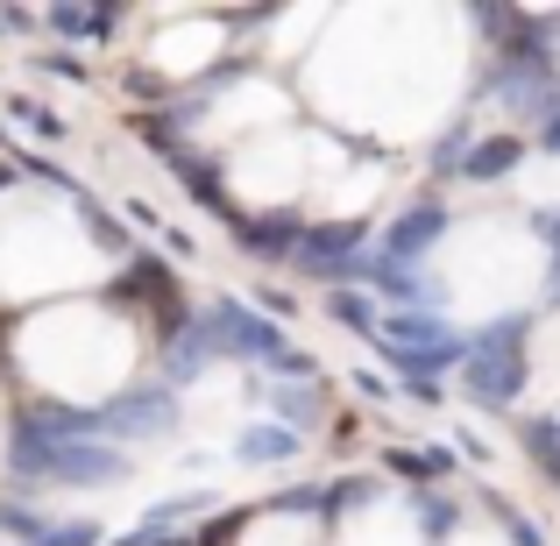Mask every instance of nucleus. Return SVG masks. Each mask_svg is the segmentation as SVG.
I'll use <instances>...</instances> for the list:
<instances>
[{
  "label": "nucleus",
  "instance_id": "nucleus-8",
  "mask_svg": "<svg viewBox=\"0 0 560 546\" xmlns=\"http://www.w3.org/2000/svg\"><path fill=\"white\" fill-rule=\"evenodd\" d=\"M228 234H234V248H242V256L284 263V270H291L299 234H305V213H242V206H234V213H228Z\"/></svg>",
  "mask_w": 560,
  "mask_h": 546
},
{
  "label": "nucleus",
  "instance_id": "nucleus-31",
  "mask_svg": "<svg viewBox=\"0 0 560 546\" xmlns=\"http://www.w3.org/2000/svg\"><path fill=\"white\" fill-rule=\"evenodd\" d=\"M405 397H411V405H419V411H447V383H405Z\"/></svg>",
  "mask_w": 560,
  "mask_h": 546
},
{
  "label": "nucleus",
  "instance_id": "nucleus-11",
  "mask_svg": "<svg viewBox=\"0 0 560 546\" xmlns=\"http://www.w3.org/2000/svg\"><path fill=\"white\" fill-rule=\"evenodd\" d=\"M305 454V433H291V426L277 419H248L242 433H234V462L242 468H291Z\"/></svg>",
  "mask_w": 560,
  "mask_h": 546
},
{
  "label": "nucleus",
  "instance_id": "nucleus-28",
  "mask_svg": "<svg viewBox=\"0 0 560 546\" xmlns=\"http://www.w3.org/2000/svg\"><path fill=\"white\" fill-rule=\"evenodd\" d=\"M248 305H256L270 327H291V320H299V299H291L284 284H256V299H248Z\"/></svg>",
  "mask_w": 560,
  "mask_h": 546
},
{
  "label": "nucleus",
  "instance_id": "nucleus-4",
  "mask_svg": "<svg viewBox=\"0 0 560 546\" xmlns=\"http://www.w3.org/2000/svg\"><path fill=\"white\" fill-rule=\"evenodd\" d=\"M185 419V391H171L164 376L156 383H136V391L107 397V405H93V433L114 440V448H142V440H171Z\"/></svg>",
  "mask_w": 560,
  "mask_h": 546
},
{
  "label": "nucleus",
  "instance_id": "nucleus-6",
  "mask_svg": "<svg viewBox=\"0 0 560 546\" xmlns=\"http://www.w3.org/2000/svg\"><path fill=\"white\" fill-rule=\"evenodd\" d=\"M447 234H454L447 199H411L397 220H383V242H376V248H383L390 263H411V270H419V263L433 256V248L447 242Z\"/></svg>",
  "mask_w": 560,
  "mask_h": 546
},
{
  "label": "nucleus",
  "instance_id": "nucleus-12",
  "mask_svg": "<svg viewBox=\"0 0 560 546\" xmlns=\"http://www.w3.org/2000/svg\"><path fill=\"white\" fill-rule=\"evenodd\" d=\"M525 150H533V136H518V128H504V136H476L462 156V178L468 185H504L511 171L525 164Z\"/></svg>",
  "mask_w": 560,
  "mask_h": 546
},
{
  "label": "nucleus",
  "instance_id": "nucleus-10",
  "mask_svg": "<svg viewBox=\"0 0 560 546\" xmlns=\"http://www.w3.org/2000/svg\"><path fill=\"white\" fill-rule=\"evenodd\" d=\"M454 468H462V454L440 448V440H411V448H383V476L411 483V490H447Z\"/></svg>",
  "mask_w": 560,
  "mask_h": 546
},
{
  "label": "nucleus",
  "instance_id": "nucleus-34",
  "mask_svg": "<svg viewBox=\"0 0 560 546\" xmlns=\"http://www.w3.org/2000/svg\"><path fill=\"white\" fill-rule=\"evenodd\" d=\"M553 419H560V405H553Z\"/></svg>",
  "mask_w": 560,
  "mask_h": 546
},
{
  "label": "nucleus",
  "instance_id": "nucleus-24",
  "mask_svg": "<svg viewBox=\"0 0 560 546\" xmlns=\"http://www.w3.org/2000/svg\"><path fill=\"white\" fill-rule=\"evenodd\" d=\"M8 114H14V121H22L36 142H65V114H50L43 100H8Z\"/></svg>",
  "mask_w": 560,
  "mask_h": 546
},
{
  "label": "nucleus",
  "instance_id": "nucleus-17",
  "mask_svg": "<svg viewBox=\"0 0 560 546\" xmlns=\"http://www.w3.org/2000/svg\"><path fill=\"white\" fill-rule=\"evenodd\" d=\"M518 448H525V462H533L539 476L560 490V419H553V411H533V419H518Z\"/></svg>",
  "mask_w": 560,
  "mask_h": 546
},
{
  "label": "nucleus",
  "instance_id": "nucleus-19",
  "mask_svg": "<svg viewBox=\"0 0 560 546\" xmlns=\"http://www.w3.org/2000/svg\"><path fill=\"white\" fill-rule=\"evenodd\" d=\"M213 504H220L213 490H185V497H164V504H150V511H142V525H136V533H185V525H191V519H206Z\"/></svg>",
  "mask_w": 560,
  "mask_h": 546
},
{
  "label": "nucleus",
  "instance_id": "nucleus-13",
  "mask_svg": "<svg viewBox=\"0 0 560 546\" xmlns=\"http://www.w3.org/2000/svg\"><path fill=\"white\" fill-rule=\"evenodd\" d=\"M164 164H171V178L191 191V206H206V213H220V220L234 213V206H228V171H220L213 156H199L191 142H178V150H171Z\"/></svg>",
  "mask_w": 560,
  "mask_h": 546
},
{
  "label": "nucleus",
  "instance_id": "nucleus-1",
  "mask_svg": "<svg viewBox=\"0 0 560 546\" xmlns=\"http://www.w3.org/2000/svg\"><path fill=\"white\" fill-rule=\"evenodd\" d=\"M8 476L28 490H114L136 476V454L114 440H71V433H43L14 411L8 433Z\"/></svg>",
  "mask_w": 560,
  "mask_h": 546
},
{
  "label": "nucleus",
  "instance_id": "nucleus-30",
  "mask_svg": "<svg viewBox=\"0 0 560 546\" xmlns=\"http://www.w3.org/2000/svg\"><path fill=\"white\" fill-rule=\"evenodd\" d=\"M348 383H355V397H370V405H390V397H397V383L383 376V369H355Z\"/></svg>",
  "mask_w": 560,
  "mask_h": 546
},
{
  "label": "nucleus",
  "instance_id": "nucleus-20",
  "mask_svg": "<svg viewBox=\"0 0 560 546\" xmlns=\"http://www.w3.org/2000/svg\"><path fill=\"white\" fill-rule=\"evenodd\" d=\"M383 497V483L376 476H334V483H319V519H348V511H362V504H376Z\"/></svg>",
  "mask_w": 560,
  "mask_h": 546
},
{
  "label": "nucleus",
  "instance_id": "nucleus-26",
  "mask_svg": "<svg viewBox=\"0 0 560 546\" xmlns=\"http://www.w3.org/2000/svg\"><path fill=\"white\" fill-rule=\"evenodd\" d=\"M28 546H100V519H57V525H43Z\"/></svg>",
  "mask_w": 560,
  "mask_h": 546
},
{
  "label": "nucleus",
  "instance_id": "nucleus-29",
  "mask_svg": "<svg viewBox=\"0 0 560 546\" xmlns=\"http://www.w3.org/2000/svg\"><path fill=\"white\" fill-rule=\"evenodd\" d=\"M36 71L71 79V85H93V65H85V57H65V50H36Z\"/></svg>",
  "mask_w": 560,
  "mask_h": 546
},
{
  "label": "nucleus",
  "instance_id": "nucleus-15",
  "mask_svg": "<svg viewBox=\"0 0 560 546\" xmlns=\"http://www.w3.org/2000/svg\"><path fill=\"white\" fill-rule=\"evenodd\" d=\"M43 28H57V36H71V43H107L114 28H121V8H43Z\"/></svg>",
  "mask_w": 560,
  "mask_h": 546
},
{
  "label": "nucleus",
  "instance_id": "nucleus-18",
  "mask_svg": "<svg viewBox=\"0 0 560 546\" xmlns=\"http://www.w3.org/2000/svg\"><path fill=\"white\" fill-rule=\"evenodd\" d=\"M327 320L334 327H348V334H362V341H376V327H383V305L370 299V291H355V284H341V291H327Z\"/></svg>",
  "mask_w": 560,
  "mask_h": 546
},
{
  "label": "nucleus",
  "instance_id": "nucleus-3",
  "mask_svg": "<svg viewBox=\"0 0 560 546\" xmlns=\"http://www.w3.org/2000/svg\"><path fill=\"white\" fill-rule=\"evenodd\" d=\"M191 334H199V348L213 362H248V369H270L291 348L284 327H270L248 299H228V291L206 299V305H191Z\"/></svg>",
  "mask_w": 560,
  "mask_h": 546
},
{
  "label": "nucleus",
  "instance_id": "nucleus-25",
  "mask_svg": "<svg viewBox=\"0 0 560 546\" xmlns=\"http://www.w3.org/2000/svg\"><path fill=\"white\" fill-rule=\"evenodd\" d=\"M490 519L504 525V539H511V546H547V533H539V525L525 519V511L511 504V497H490Z\"/></svg>",
  "mask_w": 560,
  "mask_h": 546
},
{
  "label": "nucleus",
  "instance_id": "nucleus-33",
  "mask_svg": "<svg viewBox=\"0 0 560 546\" xmlns=\"http://www.w3.org/2000/svg\"><path fill=\"white\" fill-rule=\"evenodd\" d=\"M128 220H136V228H164V213H156L150 199H128Z\"/></svg>",
  "mask_w": 560,
  "mask_h": 546
},
{
  "label": "nucleus",
  "instance_id": "nucleus-2",
  "mask_svg": "<svg viewBox=\"0 0 560 546\" xmlns=\"http://www.w3.org/2000/svg\"><path fill=\"white\" fill-rule=\"evenodd\" d=\"M533 383V313H504L490 327H468L462 391L476 411H511Z\"/></svg>",
  "mask_w": 560,
  "mask_h": 546
},
{
  "label": "nucleus",
  "instance_id": "nucleus-5",
  "mask_svg": "<svg viewBox=\"0 0 560 546\" xmlns=\"http://www.w3.org/2000/svg\"><path fill=\"white\" fill-rule=\"evenodd\" d=\"M362 248H370V220H305L291 270L313 277V284H327V291H341L348 277H355Z\"/></svg>",
  "mask_w": 560,
  "mask_h": 546
},
{
  "label": "nucleus",
  "instance_id": "nucleus-9",
  "mask_svg": "<svg viewBox=\"0 0 560 546\" xmlns=\"http://www.w3.org/2000/svg\"><path fill=\"white\" fill-rule=\"evenodd\" d=\"M248 405H262V419L291 426V433H313L327 419V383H270V376H248Z\"/></svg>",
  "mask_w": 560,
  "mask_h": 546
},
{
  "label": "nucleus",
  "instance_id": "nucleus-22",
  "mask_svg": "<svg viewBox=\"0 0 560 546\" xmlns=\"http://www.w3.org/2000/svg\"><path fill=\"white\" fill-rule=\"evenodd\" d=\"M43 525H57V511L50 504H36V497H0V533H8V539H36L43 533Z\"/></svg>",
  "mask_w": 560,
  "mask_h": 546
},
{
  "label": "nucleus",
  "instance_id": "nucleus-27",
  "mask_svg": "<svg viewBox=\"0 0 560 546\" xmlns=\"http://www.w3.org/2000/svg\"><path fill=\"white\" fill-rule=\"evenodd\" d=\"M533 234L553 248V263H547V305L560 313V213H533Z\"/></svg>",
  "mask_w": 560,
  "mask_h": 546
},
{
  "label": "nucleus",
  "instance_id": "nucleus-32",
  "mask_svg": "<svg viewBox=\"0 0 560 546\" xmlns=\"http://www.w3.org/2000/svg\"><path fill=\"white\" fill-rule=\"evenodd\" d=\"M454 454H462V462H490V448H482V433H476V426H454Z\"/></svg>",
  "mask_w": 560,
  "mask_h": 546
},
{
  "label": "nucleus",
  "instance_id": "nucleus-21",
  "mask_svg": "<svg viewBox=\"0 0 560 546\" xmlns=\"http://www.w3.org/2000/svg\"><path fill=\"white\" fill-rule=\"evenodd\" d=\"M79 220H85V234H93V242H100V248H107V256H114V263H128V256H136V234H128V228H121V220H114V213H107V206H100V199H93V191H85V199H79Z\"/></svg>",
  "mask_w": 560,
  "mask_h": 546
},
{
  "label": "nucleus",
  "instance_id": "nucleus-16",
  "mask_svg": "<svg viewBox=\"0 0 560 546\" xmlns=\"http://www.w3.org/2000/svg\"><path fill=\"white\" fill-rule=\"evenodd\" d=\"M447 334H454L447 313H383L376 341L383 348H433V341H447Z\"/></svg>",
  "mask_w": 560,
  "mask_h": 546
},
{
  "label": "nucleus",
  "instance_id": "nucleus-23",
  "mask_svg": "<svg viewBox=\"0 0 560 546\" xmlns=\"http://www.w3.org/2000/svg\"><path fill=\"white\" fill-rule=\"evenodd\" d=\"M468 142H476V121H468V114H462V121H454L447 136L433 142V164H425V171H433V185L462 178V156H468Z\"/></svg>",
  "mask_w": 560,
  "mask_h": 546
},
{
  "label": "nucleus",
  "instance_id": "nucleus-14",
  "mask_svg": "<svg viewBox=\"0 0 560 546\" xmlns=\"http://www.w3.org/2000/svg\"><path fill=\"white\" fill-rule=\"evenodd\" d=\"M405 511H411V525H419L425 546H447L454 533H462V497L454 490H411Z\"/></svg>",
  "mask_w": 560,
  "mask_h": 546
},
{
  "label": "nucleus",
  "instance_id": "nucleus-7",
  "mask_svg": "<svg viewBox=\"0 0 560 546\" xmlns=\"http://www.w3.org/2000/svg\"><path fill=\"white\" fill-rule=\"evenodd\" d=\"M107 299L114 305H156V320H164V313L185 305V291H178V270H171L156 248H136V256L121 263V277L107 284Z\"/></svg>",
  "mask_w": 560,
  "mask_h": 546
}]
</instances>
